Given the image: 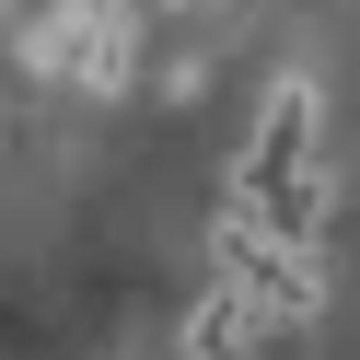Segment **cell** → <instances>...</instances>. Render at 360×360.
<instances>
[{"mask_svg":"<svg viewBox=\"0 0 360 360\" xmlns=\"http://www.w3.org/2000/svg\"><path fill=\"white\" fill-rule=\"evenodd\" d=\"M210 256H221V290H244L267 326L326 314V256H314V244H290V233H267V221L233 210V198H221V221H210Z\"/></svg>","mask_w":360,"mask_h":360,"instance_id":"7a4b0ae2","label":"cell"},{"mask_svg":"<svg viewBox=\"0 0 360 360\" xmlns=\"http://www.w3.org/2000/svg\"><path fill=\"white\" fill-rule=\"evenodd\" d=\"M256 349H267V314L244 302V290H198V302H186L174 360H256Z\"/></svg>","mask_w":360,"mask_h":360,"instance_id":"3957f363","label":"cell"},{"mask_svg":"<svg viewBox=\"0 0 360 360\" xmlns=\"http://www.w3.org/2000/svg\"><path fill=\"white\" fill-rule=\"evenodd\" d=\"M314 128H326V94H314V70H290L279 94H267L256 140H244V163H233V210H256L267 233H290V244H314V221H326Z\"/></svg>","mask_w":360,"mask_h":360,"instance_id":"6da1fadb","label":"cell"},{"mask_svg":"<svg viewBox=\"0 0 360 360\" xmlns=\"http://www.w3.org/2000/svg\"><path fill=\"white\" fill-rule=\"evenodd\" d=\"M0 12H12V0H0Z\"/></svg>","mask_w":360,"mask_h":360,"instance_id":"277c9868","label":"cell"}]
</instances>
